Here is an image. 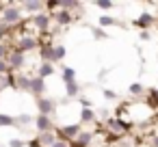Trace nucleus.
Returning a JSON list of instances; mask_svg holds the SVG:
<instances>
[{
	"label": "nucleus",
	"instance_id": "nucleus-1",
	"mask_svg": "<svg viewBox=\"0 0 158 147\" xmlns=\"http://www.w3.org/2000/svg\"><path fill=\"white\" fill-rule=\"evenodd\" d=\"M0 22L7 24L9 28H18L24 24V15H22V7L15 5V2H7V7L0 11Z\"/></svg>",
	"mask_w": 158,
	"mask_h": 147
},
{
	"label": "nucleus",
	"instance_id": "nucleus-2",
	"mask_svg": "<svg viewBox=\"0 0 158 147\" xmlns=\"http://www.w3.org/2000/svg\"><path fill=\"white\" fill-rule=\"evenodd\" d=\"M13 48L22 50L24 54H28V52H33V50L39 52V48H41V37H37V35H33V33H20V35L13 39Z\"/></svg>",
	"mask_w": 158,
	"mask_h": 147
},
{
	"label": "nucleus",
	"instance_id": "nucleus-3",
	"mask_svg": "<svg viewBox=\"0 0 158 147\" xmlns=\"http://www.w3.org/2000/svg\"><path fill=\"white\" fill-rule=\"evenodd\" d=\"M54 22V18H52V13L50 11H44V13H37V15H31L28 18V24L37 31V35L44 39V37H48V31H50V24Z\"/></svg>",
	"mask_w": 158,
	"mask_h": 147
},
{
	"label": "nucleus",
	"instance_id": "nucleus-4",
	"mask_svg": "<svg viewBox=\"0 0 158 147\" xmlns=\"http://www.w3.org/2000/svg\"><path fill=\"white\" fill-rule=\"evenodd\" d=\"M104 128L110 130L115 136H123V134H128L132 130V123L126 121V119H121V117H110L108 121H104Z\"/></svg>",
	"mask_w": 158,
	"mask_h": 147
},
{
	"label": "nucleus",
	"instance_id": "nucleus-5",
	"mask_svg": "<svg viewBox=\"0 0 158 147\" xmlns=\"http://www.w3.org/2000/svg\"><path fill=\"white\" fill-rule=\"evenodd\" d=\"M7 61H9V67H11L13 74H20V71L26 67V54H24L22 50H18V48H11Z\"/></svg>",
	"mask_w": 158,
	"mask_h": 147
},
{
	"label": "nucleus",
	"instance_id": "nucleus-6",
	"mask_svg": "<svg viewBox=\"0 0 158 147\" xmlns=\"http://www.w3.org/2000/svg\"><path fill=\"white\" fill-rule=\"evenodd\" d=\"M80 132H82V123H67V125H63V128H59L56 130V134H59V138H63V141H76L78 136H80Z\"/></svg>",
	"mask_w": 158,
	"mask_h": 147
},
{
	"label": "nucleus",
	"instance_id": "nucleus-7",
	"mask_svg": "<svg viewBox=\"0 0 158 147\" xmlns=\"http://www.w3.org/2000/svg\"><path fill=\"white\" fill-rule=\"evenodd\" d=\"M56 100H52V97H39L37 100V110H39V115H48V117H52L54 112H56Z\"/></svg>",
	"mask_w": 158,
	"mask_h": 147
},
{
	"label": "nucleus",
	"instance_id": "nucleus-8",
	"mask_svg": "<svg viewBox=\"0 0 158 147\" xmlns=\"http://www.w3.org/2000/svg\"><path fill=\"white\" fill-rule=\"evenodd\" d=\"M35 128H37V134H44V132H56L54 121H52V117H48V115H37V117H35Z\"/></svg>",
	"mask_w": 158,
	"mask_h": 147
},
{
	"label": "nucleus",
	"instance_id": "nucleus-9",
	"mask_svg": "<svg viewBox=\"0 0 158 147\" xmlns=\"http://www.w3.org/2000/svg\"><path fill=\"white\" fill-rule=\"evenodd\" d=\"M132 24H134L136 28H141V31H149V26H154V24H156V15H152V13H147V11H145V13H141Z\"/></svg>",
	"mask_w": 158,
	"mask_h": 147
},
{
	"label": "nucleus",
	"instance_id": "nucleus-10",
	"mask_svg": "<svg viewBox=\"0 0 158 147\" xmlns=\"http://www.w3.org/2000/svg\"><path fill=\"white\" fill-rule=\"evenodd\" d=\"M52 18H54V22H56L59 26H69V24L76 20V15H74V13H69V11H65V9L54 11V13H52Z\"/></svg>",
	"mask_w": 158,
	"mask_h": 147
},
{
	"label": "nucleus",
	"instance_id": "nucleus-11",
	"mask_svg": "<svg viewBox=\"0 0 158 147\" xmlns=\"http://www.w3.org/2000/svg\"><path fill=\"white\" fill-rule=\"evenodd\" d=\"M31 82H33V76L31 74H15V91H28L31 93Z\"/></svg>",
	"mask_w": 158,
	"mask_h": 147
},
{
	"label": "nucleus",
	"instance_id": "nucleus-12",
	"mask_svg": "<svg viewBox=\"0 0 158 147\" xmlns=\"http://www.w3.org/2000/svg\"><path fill=\"white\" fill-rule=\"evenodd\" d=\"M20 7H22V11L37 15V13H44L46 2H41V0H28V2H20Z\"/></svg>",
	"mask_w": 158,
	"mask_h": 147
},
{
	"label": "nucleus",
	"instance_id": "nucleus-13",
	"mask_svg": "<svg viewBox=\"0 0 158 147\" xmlns=\"http://www.w3.org/2000/svg\"><path fill=\"white\" fill-rule=\"evenodd\" d=\"M44 93H46V80L39 78V76H33V82H31V95H35V97L39 100V97H44Z\"/></svg>",
	"mask_w": 158,
	"mask_h": 147
},
{
	"label": "nucleus",
	"instance_id": "nucleus-14",
	"mask_svg": "<svg viewBox=\"0 0 158 147\" xmlns=\"http://www.w3.org/2000/svg\"><path fill=\"white\" fill-rule=\"evenodd\" d=\"M35 138H37V143H39L41 147H52V145L59 141V134H56V132H44V134H37Z\"/></svg>",
	"mask_w": 158,
	"mask_h": 147
},
{
	"label": "nucleus",
	"instance_id": "nucleus-15",
	"mask_svg": "<svg viewBox=\"0 0 158 147\" xmlns=\"http://www.w3.org/2000/svg\"><path fill=\"white\" fill-rule=\"evenodd\" d=\"M54 71H56V67H54L52 63H41V65L37 67V74H35V76H39V78H44V80H46V78H48V76H52Z\"/></svg>",
	"mask_w": 158,
	"mask_h": 147
},
{
	"label": "nucleus",
	"instance_id": "nucleus-16",
	"mask_svg": "<svg viewBox=\"0 0 158 147\" xmlns=\"http://www.w3.org/2000/svg\"><path fill=\"white\" fill-rule=\"evenodd\" d=\"M31 123H35V117L28 115V112H22V115L15 117V128H26V125H31Z\"/></svg>",
	"mask_w": 158,
	"mask_h": 147
},
{
	"label": "nucleus",
	"instance_id": "nucleus-17",
	"mask_svg": "<svg viewBox=\"0 0 158 147\" xmlns=\"http://www.w3.org/2000/svg\"><path fill=\"white\" fill-rule=\"evenodd\" d=\"M65 93H67V97H78V95H80V84H78V80L65 82Z\"/></svg>",
	"mask_w": 158,
	"mask_h": 147
},
{
	"label": "nucleus",
	"instance_id": "nucleus-18",
	"mask_svg": "<svg viewBox=\"0 0 158 147\" xmlns=\"http://www.w3.org/2000/svg\"><path fill=\"white\" fill-rule=\"evenodd\" d=\"M80 123H95V110L93 108H82L80 110Z\"/></svg>",
	"mask_w": 158,
	"mask_h": 147
},
{
	"label": "nucleus",
	"instance_id": "nucleus-19",
	"mask_svg": "<svg viewBox=\"0 0 158 147\" xmlns=\"http://www.w3.org/2000/svg\"><path fill=\"white\" fill-rule=\"evenodd\" d=\"M65 54H67V48H65V46H61V43L54 46V52H52V65H54V63H61V61L65 59Z\"/></svg>",
	"mask_w": 158,
	"mask_h": 147
},
{
	"label": "nucleus",
	"instance_id": "nucleus-20",
	"mask_svg": "<svg viewBox=\"0 0 158 147\" xmlns=\"http://www.w3.org/2000/svg\"><path fill=\"white\" fill-rule=\"evenodd\" d=\"M61 9H65V11L74 13V11H80V9H82V5H80V2H76V0H61Z\"/></svg>",
	"mask_w": 158,
	"mask_h": 147
},
{
	"label": "nucleus",
	"instance_id": "nucleus-21",
	"mask_svg": "<svg viewBox=\"0 0 158 147\" xmlns=\"http://www.w3.org/2000/svg\"><path fill=\"white\" fill-rule=\"evenodd\" d=\"M98 24H100V28H108V26H117L119 22H117V20H115L113 15H100Z\"/></svg>",
	"mask_w": 158,
	"mask_h": 147
},
{
	"label": "nucleus",
	"instance_id": "nucleus-22",
	"mask_svg": "<svg viewBox=\"0 0 158 147\" xmlns=\"http://www.w3.org/2000/svg\"><path fill=\"white\" fill-rule=\"evenodd\" d=\"M128 91H130V95H143V93H147V89L143 87V82H132L130 87H128Z\"/></svg>",
	"mask_w": 158,
	"mask_h": 147
},
{
	"label": "nucleus",
	"instance_id": "nucleus-23",
	"mask_svg": "<svg viewBox=\"0 0 158 147\" xmlns=\"http://www.w3.org/2000/svg\"><path fill=\"white\" fill-rule=\"evenodd\" d=\"M15 125V117L7 115V112H0V128H13Z\"/></svg>",
	"mask_w": 158,
	"mask_h": 147
},
{
	"label": "nucleus",
	"instance_id": "nucleus-24",
	"mask_svg": "<svg viewBox=\"0 0 158 147\" xmlns=\"http://www.w3.org/2000/svg\"><path fill=\"white\" fill-rule=\"evenodd\" d=\"M61 76H63V82H72V80H76V69L74 67H63Z\"/></svg>",
	"mask_w": 158,
	"mask_h": 147
},
{
	"label": "nucleus",
	"instance_id": "nucleus-25",
	"mask_svg": "<svg viewBox=\"0 0 158 147\" xmlns=\"http://www.w3.org/2000/svg\"><path fill=\"white\" fill-rule=\"evenodd\" d=\"M95 7H98V9H102V11H108V9H113L115 5L110 2V0H98V2H95Z\"/></svg>",
	"mask_w": 158,
	"mask_h": 147
},
{
	"label": "nucleus",
	"instance_id": "nucleus-26",
	"mask_svg": "<svg viewBox=\"0 0 158 147\" xmlns=\"http://www.w3.org/2000/svg\"><path fill=\"white\" fill-rule=\"evenodd\" d=\"M11 31H13V28H9L7 24L0 22V41H5V37H9V35H11Z\"/></svg>",
	"mask_w": 158,
	"mask_h": 147
},
{
	"label": "nucleus",
	"instance_id": "nucleus-27",
	"mask_svg": "<svg viewBox=\"0 0 158 147\" xmlns=\"http://www.w3.org/2000/svg\"><path fill=\"white\" fill-rule=\"evenodd\" d=\"M91 33H93V37H95V39H108V35H106V33H104V28H100V26L91 28Z\"/></svg>",
	"mask_w": 158,
	"mask_h": 147
},
{
	"label": "nucleus",
	"instance_id": "nucleus-28",
	"mask_svg": "<svg viewBox=\"0 0 158 147\" xmlns=\"http://www.w3.org/2000/svg\"><path fill=\"white\" fill-rule=\"evenodd\" d=\"M7 74H13L9 67V61H0V76H7Z\"/></svg>",
	"mask_w": 158,
	"mask_h": 147
},
{
	"label": "nucleus",
	"instance_id": "nucleus-29",
	"mask_svg": "<svg viewBox=\"0 0 158 147\" xmlns=\"http://www.w3.org/2000/svg\"><path fill=\"white\" fill-rule=\"evenodd\" d=\"M28 141H22V138H11L9 141V147H26Z\"/></svg>",
	"mask_w": 158,
	"mask_h": 147
},
{
	"label": "nucleus",
	"instance_id": "nucleus-30",
	"mask_svg": "<svg viewBox=\"0 0 158 147\" xmlns=\"http://www.w3.org/2000/svg\"><path fill=\"white\" fill-rule=\"evenodd\" d=\"M102 95H104L106 100H117V93H115V91H110V89H104V91H102Z\"/></svg>",
	"mask_w": 158,
	"mask_h": 147
},
{
	"label": "nucleus",
	"instance_id": "nucleus-31",
	"mask_svg": "<svg viewBox=\"0 0 158 147\" xmlns=\"http://www.w3.org/2000/svg\"><path fill=\"white\" fill-rule=\"evenodd\" d=\"M80 106H82V108H93V102H91L89 97H80Z\"/></svg>",
	"mask_w": 158,
	"mask_h": 147
},
{
	"label": "nucleus",
	"instance_id": "nucleus-32",
	"mask_svg": "<svg viewBox=\"0 0 158 147\" xmlns=\"http://www.w3.org/2000/svg\"><path fill=\"white\" fill-rule=\"evenodd\" d=\"M52 147H72V145H69V141H63V138H59V141H56Z\"/></svg>",
	"mask_w": 158,
	"mask_h": 147
},
{
	"label": "nucleus",
	"instance_id": "nucleus-33",
	"mask_svg": "<svg viewBox=\"0 0 158 147\" xmlns=\"http://www.w3.org/2000/svg\"><path fill=\"white\" fill-rule=\"evenodd\" d=\"M139 37H141L143 41H149V39H152V35H149V31H141V33H139Z\"/></svg>",
	"mask_w": 158,
	"mask_h": 147
},
{
	"label": "nucleus",
	"instance_id": "nucleus-34",
	"mask_svg": "<svg viewBox=\"0 0 158 147\" xmlns=\"http://www.w3.org/2000/svg\"><path fill=\"white\" fill-rule=\"evenodd\" d=\"M149 147H158V132L154 136H149Z\"/></svg>",
	"mask_w": 158,
	"mask_h": 147
},
{
	"label": "nucleus",
	"instance_id": "nucleus-35",
	"mask_svg": "<svg viewBox=\"0 0 158 147\" xmlns=\"http://www.w3.org/2000/svg\"><path fill=\"white\" fill-rule=\"evenodd\" d=\"M156 91H158V87H156Z\"/></svg>",
	"mask_w": 158,
	"mask_h": 147
},
{
	"label": "nucleus",
	"instance_id": "nucleus-36",
	"mask_svg": "<svg viewBox=\"0 0 158 147\" xmlns=\"http://www.w3.org/2000/svg\"><path fill=\"white\" fill-rule=\"evenodd\" d=\"M0 147H2V145H0Z\"/></svg>",
	"mask_w": 158,
	"mask_h": 147
}]
</instances>
